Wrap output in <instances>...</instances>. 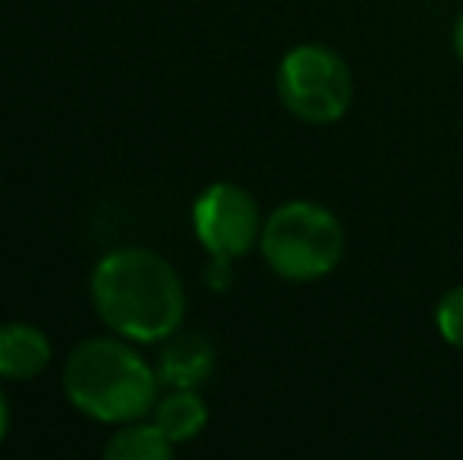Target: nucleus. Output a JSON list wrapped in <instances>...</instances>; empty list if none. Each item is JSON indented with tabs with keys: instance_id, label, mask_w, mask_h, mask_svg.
<instances>
[{
	"instance_id": "1",
	"label": "nucleus",
	"mask_w": 463,
	"mask_h": 460,
	"mask_svg": "<svg viewBox=\"0 0 463 460\" xmlns=\"http://www.w3.org/2000/svg\"><path fill=\"white\" fill-rule=\"evenodd\" d=\"M92 296L101 319L139 344L167 341L186 313L177 271L152 249H117L98 262Z\"/></svg>"
},
{
	"instance_id": "2",
	"label": "nucleus",
	"mask_w": 463,
	"mask_h": 460,
	"mask_svg": "<svg viewBox=\"0 0 463 460\" xmlns=\"http://www.w3.org/2000/svg\"><path fill=\"white\" fill-rule=\"evenodd\" d=\"M63 388L76 410L101 423H133L152 410L158 379L136 350L95 338L73 350L63 369Z\"/></svg>"
},
{
	"instance_id": "3",
	"label": "nucleus",
	"mask_w": 463,
	"mask_h": 460,
	"mask_svg": "<svg viewBox=\"0 0 463 460\" xmlns=\"http://www.w3.org/2000/svg\"><path fill=\"white\" fill-rule=\"evenodd\" d=\"M344 228L322 202L293 199L265 218L259 249L278 277L293 284L331 275L344 258Z\"/></svg>"
},
{
	"instance_id": "4",
	"label": "nucleus",
	"mask_w": 463,
	"mask_h": 460,
	"mask_svg": "<svg viewBox=\"0 0 463 460\" xmlns=\"http://www.w3.org/2000/svg\"><path fill=\"white\" fill-rule=\"evenodd\" d=\"M278 95L297 120L328 127L344 120L354 105V73L335 48L306 42L280 57Z\"/></svg>"
},
{
	"instance_id": "5",
	"label": "nucleus",
	"mask_w": 463,
	"mask_h": 460,
	"mask_svg": "<svg viewBox=\"0 0 463 460\" xmlns=\"http://www.w3.org/2000/svg\"><path fill=\"white\" fill-rule=\"evenodd\" d=\"M262 215L252 199L237 183H212L193 205V230L212 258L246 256L262 237Z\"/></svg>"
},
{
	"instance_id": "6",
	"label": "nucleus",
	"mask_w": 463,
	"mask_h": 460,
	"mask_svg": "<svg viewBox=\"0 0 463 460\" xmlns=\"http://www.w3.org/2000/svg\"><path fill=\"white\" fill-rule=\"evenodd\" d=\"M214 369V347L205 334L174 332L161 353V381L174 388H199Z\"/></svg>"
},
{
	"instance_id": "7",
	"label": "nucleus",
	"mask_w": 463,
	"mask_h": 460,
	"mask_svg": "<svg viewBox=\"0 0 463 460\" xmlns=\"http://www.w3.org/2000/svg\"><path fill=\"white\" fill-rule=\"evenodd\" d=\"M51 360V344L38 328L10 322L0 325V375L4 379H35Z\"/></svg>"
},
{
	"instance_id": "8",
	"label": "nucleus",
	"mask_w": 463,
	"mask_h": 460,
	"mask_svg": "<svg viewBox=\"0 0 463 460\" xmlns=\"http://www.w3.org/2000/svg\"><path fill=\"white\" fill-rule=\"evenodd\" d=\"M155 423L158 429L171 438L174 445L193 442L208 423V407L205 400L195 394V388H177L171 398H165L155 410Z\"/></svg>"
},
{
	"instance_id": "9",
	"label": "nucleus",
	"mask_w": 463,
	"mask_h": 460,
	"mask_svg": "<svg viewBox=\"0 0 463 460\" xmlns=\"http://www.w3.org/2000/svg\"><path fill=\"white\" fill-rule=\"evenodd\" d=\"M104 455L110 460H165L174 455V442L158 429V423L129 426L108 438Z\"/></svg>"
},
{
	"instance_id": "10",
	"label": "nucleus",
	"mask_w": 463,
	"mask_h": 460,
	"mask_svg": "<svg viewBox=\"0 0 463 460\" xmlns=\"http://www.w3.org/2000/svg\"><path fill=\"white\" fill-rule=\"evenodd\" d=\"M435 328L445 344L463 353V284L441 294L439 306H435Z\"/></svg>"
},
{
	"instance_id": "11",
	"label": "nucleus",
	"mask_w": 463,
	"mask_h": 460,
	"mask_svg": "<svg viewBox=\"0 0 463 460\" xmlns=\"http://www.w3.org/2000/svg\"><path fill=\"white\" fill-rule=\"evenodd\" d=\"M451 44H454V54H458V61L463 63V10H460L458 23H454V32H451Z\"/></svg>"
},
{
	"instance_id": "12",
	"label": "nucleus",
	"mask_w": 463,
	"mask_h": 460,
	"mask_svg": "<svg viewBox=\"0 0 463 460\" xmlns=\"http://www.w3.org/2000/svg\"><path fill=\"white\" fill-rule=\"evenodd\" d=\"M6 429H10V413H6V400H4V391H0V442H4Z\"/></svg>"
}]
</instances>
